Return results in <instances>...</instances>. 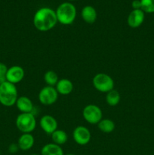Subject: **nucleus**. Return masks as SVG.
<instances>
[{
    "mask_svg": "<svg viewBox=\"0 0 154 155\" xmlns=\"http://www.w3.org/2000/svg\"><path fill=\"white\" fill-rule=\"evenodd\" d=\"M55 89L57 93L60 95H67L70 94L73 90V84L68 79H60L56 84Z\"/></svg>",
    "mask_w": 154,
    "mask_h": 155,
    "instance_id": "nucleus-15",
    "label": "nucleus"
},
{
    "mask_svg": "<svg viewBox=\"0 0 154 155\" xmlns=\"http://www.w3.org/2000/svg\"><path fill=\"white\" fill-rule=\"evenodd\" d=\"M141 10L144 13H154V0H140Z\"/></svg>",
    "mask_w": 154,
    "mask_h": 155,
    "instance_id": "nucleus-21",
    "label": "nucleus"
},
{
    "mask_svg": "<svg viewBox=\"0 0 154 155\" xmlns=\"http://www.w3.org/2000/svg\"><path fill=\"white\" fill-rule=\"evenodd\" d=\"M81 17L85 22L91 24L96 21L98 14H97L96 9L93 6L85 5L82 9Z\"/></svg>",
    "mask_w": 154,
    "mask_h": 155,
    "instance_id": "nucleus-14",
    "label": "nucleus"
},
{
    "mask_svg": "<svg viewBox=\"0 0 154 155\" xmlns=\"http://www.w3.org/2000/svg\"><path fill=\"white\" fill-rule=\"evenodd\" d=\"M67 1H75V0H67Z\"/></svg>",
    "mask_w": 154,
    "mask_h": 155,
    "instance_id": "nucleus-27",
    "label": "nucleus"
},
{
    "mask_svg": "<svg viewBox=\"0 0 154 155\" xmlns=\"http://www.w3.org/2000/svg\"><path fill=\"white\" fill-rule=\"evenodd\" d=\"M98 127L104 133H110L115 130V123L110 119H102L98 124Z\"/></svg>",
    "mask_w": 154,
    "mask_h": 155,
    "instance_id": "nucleus-18",
    "label": "nucleus"
},
{
    "mask_svg": "<svg viewBox=\"0 0 154 155\" xmlns=\"http://www.w3.org/2000/svg\"><path fill=\"white\" fill-rule=\"evenodd\" d=\"M92 84L98 92L107 93L114 88V81L108 74L100 73L93 77Z\"/></svg>",
    "mask_w": 154,
    "mask_h": 155,
    "instance_id": "nucleus-5",
    "label": "nucleus"
},
{
    "mask_svg": "<svg viewBox=\"0 0 154 155\" xmlns=\"http://www.w3.org/2000/svg\"><path fill=\"white\" fill-rule=\"evenodd\" d=\"M58 95L55 87L46 86L39 91L38 98L43 105H51L57 101Z\"/></svg>",
    "mask_w": 154,
    "mask_h": 155,
    "instance_id": "nucleus-7",
    "label": "nucleus"
},
{
    "mask_svg": "<svg viewBox=\"0 0 154 155\" xmlns=\"http://www.w3.org/2000/svg\"><path fill=\"white\" fill-rule=\"evenodd\" d=\"M51 136L53 143L60 145V146L64 145L68 140L67 133L63 130H56Z\"/></svg>",
    "mask_w": 154,
    "mask_h": 155,
    "instance_id": "nucleus-17",
    "label": "nucleus"
},
{
    "mask_svg": "<svg viewBox=\"0 0 154 155\" xmlns=\"http://www.w3.org/2000/svg\"><path fill=\"white\" fill-rule=\"evenodd\" d=\"M120 94L117 90H115L114 89L113 90L110 91L107 93L106 95V101L110 106L114 107L117 105L120 101Z\"/></svg>",
    "mask_w": 154,
    "mask_h": 155,
    "instance_id": "nucleus-19",
    "label": "nucleus"
},
{
    "mask_svg": "<svg viewBox=\"0 0 154 155\" xmlns=\"http://www.w3.org/2000/svg\"><path fill=\"white\" fill-rule=\"evenodd\" d=\"M35 143V139L31 133H22L18 141V145L21 151H27L31 149Z\"/></svg>",
    "mask_w": 154,
    "mask_h": 155,
    "instance_id": "nucleus-12",
    "label": "nucleus"
},
{
    "mask_svg": "<svg viewBox=\"0 0 154 155\" xmlns=\"http://www.w3.org/2000/svg\"><path fill=\"white\" fill-rule=\"evenodd\" d=\"M41 155H64L61 147L54 143H48L44 145L41 150Z\"/></svg>",
    "mask_w": 154,
    "mask_h": 155,
    "instance_id": "nucleus-16",
    "label": "nucleus"
},
{
    "mask_svg": "<svg viewBox=\"0 0 154 155\" xmlns=\"http://www.w3.org/2000/svg\"><path fill=\"white\" fill-rule=\"evenodd\" d=\"M30 155H39V154H30Z\"/></svg>",
    "mask_w": 154,
    "mask_h": 155,
    "instance_id": "nucleus-26",
    "label": "nucleus"
},
{
    "mask_svg": "<svg viewBox=\"0 0 154 155\" xmlns=\"http://www.w3.org/2000/svg\"><path fill=\"white\" fill-rule=\"evenodd\" d=\"M131 7L133 10H137V9H141V2L140 0H133L131 2Z\"/></svg>",
    "mask_w": 154,
    "mask_h": 155,
    "instance_id": "nucleus-24",
    "label": "nucleus"
},
{
    "mask_svg": "<svg viewBox=\"0 0 154 155\" xmlns=\"http://www.w3.org/2000/svg\"><path fill=\"white\" fill-rule=\"evenodd\" d=\"M59 80V77L57 73L54 71H48L44 74V81L47 86L55 87L56 84Z\"/></svg>",
    "mask_w": 154,
    "mask_h": 155,
    "instance_id": "nucleus-20",
    "label": "nucleus"
},
{
    "mask_svg": "<svg viewBox=\"0 0 154 155\" xmlns=\"http://www.w3.org/2000/svg\"><path fill=\"white\" fill-rule=\"evenodd\" d=\"M15 105L21 113H32L34 108L33 101L27 96L18 97Z\"/></svg>",
    "mask_w": 154,
    "mask_h": 155,
    "instance_id": "nucleus-13",
    "label": "nucleus"
},
{
    "mask_svg": "<svg viewBox=\"0 0 154 155\" xmlns=\"http://www.w3.org/2000/svg\"><path fill=\"white\" fill-rule=\"evenodd\" d=\"M39 126L41 129L46 134L51 135L56 130H57V120L49 114L44 115L39 120Z\"/></svg>",
    "mask_w": 154,
    "mask_h": 155,
    "instance_id": "nucleus-10",
    "label": "nucleus"
},
{
    "mask_svg": "<svg viewBox=\"0 0 154 155\" xmlns=\"http://www.w3.org/2000/svg\"><path fill=\"white\" fill-rule=\"evenodd\" d=\"M25 75V72L22 67L14 65L8 69L6 74V81L13 84H17L23 80Z\"/></svg>",
    "mask_w": 154,
    "mask_h": 155,
    "instance_id": "nucleus-9",
    "label": "nucleus"
},
{
    "mask_svg": "<svg viewBox=\"0 0 154 155\" xmlns=\"http://www.w3.org/2000/svg\"><path fill=\"white\" fill-rule=\"evenodd\" d=\"M57 22L63 25H70L76 18V8L71 2H63L55 11Z\"/></svg>",
    "mask_w": 154,
    "mask_h": 155,
    "instance_id": "nucleus-2",
    "label": "nucleus"
},
{
    "mask_svg": "<svg viewBox=\"0 0 154 155\" xmlns=\"http://www.w3.org/2000/svg\"><path fill=\"white\" fill-rule=\"evenodd\" d=\"M18 98V89L14 84L5 81L0 85V104L5 107H11L16 104Z\"/></svg>",
    "mask_w": 154,
    "mask_h": 155,
    "instance_id": "nucleus-3",
    "label": "nucleus"
},
{
    "mask_svg": "<svg viewBox=\"0 0 154 155\" xmlns=\"http://www.w3.org/2000/svg\"><path fill=\"white\" fill-rule=\"evenodd\" d=\"M8 67L5 64L0 62V85L6 81V74L8 71Z\"/></svg>",
    "mask_w": 154,
    "mask_h": 155,
    "instance_id": "nucleus-22",
    "label": "nucleus"
},
{
    "mask_svg": "<svg viewBox=\"0 0 154 155\" xmlns=\"http://www.w3.org/2000/svg\"><path fill=\"white\" fill-rule=\"evenodd\" d=\"M18 150H19V147H18V144L13 143L9 145L8 151L10 153H11V154H15V153L18 152Z\"/></svg>",
    "mask_w": 154,
    "mask_h": 155,
    "instance_id": "nucleus-23",
    "label": "nucleus"
},
{
    "mask_svg": "<svg viewBox=\"0 0 154 155\" xmlns=\"http://www.w3.org/2000/svg\"><path fill=\"white\" fill-rule=\"evenodd\" d=\"M82 116L85 120L90 124H98L103 119L101 109L95 104H88L83 108Z\"/></svg>",
    "mask_w": 154,
    "mask_h": 155,
    "instance_id": "nucleus-6",
    "label": "nucleus"
},
{
    "mask_svg": "<svg viewBox=\"0 0 154 155\" xmlns=\"http://www.w3.org/2000/svg\"><path fill=\"white\" fill-rule=\"evenodd\" d=\"M64 155H75L74 154H64Z\"/></svg>",
    "mask_w": 154,
    "mask_h": 155,
    "instance_id": "nucleus-25",
    "label": "nucleus"
},
{
    "mask_svg": "<svg viewBox=\"0 0 154 155\" xmlns=\"http://www.w3.org/2000/svg\"><path fill=\"white\" fill-rule=\"evenodd\" d=\"M145 19V13L141 9L132 10L127 19L128 26L131 28H137L142 25Z\"/></svg>",
    "mask_w": 154,
    "mask_h": 155,
    "instance_id": "nucleus-11",
    "label": "nucleus"
},
{
    "mask_svg": "<svg viewBox=\"0 0 154 155\" xmlns=\"http://www.w3.org/2000/svg\"><path fill=\"white\" fill-rule=\"evenodd\" d=\"M57 23L55 11L48 7L40 8L33 16V25L39 31L47 32L54 28Z\"/></svg>",
    "mask_w": 154,
    "mask_h": 155,
    "instance_id": "nucleus-1",
    "label": "nucleus"
},
{
    "mask_svg": "<svg viewBox=\"0 0 154 155\" xmlns=\"http://www.w3.org/2000/svg\"><path fill=\"white\" fill-rule=\"evenodd\" d=\"M72 138L76 144L79 145H85L91 141V135L87 127L79 126L74 129L72 132Z\"/></svg>",
    "mask_w": 154,
    "mask_h": 155,
    "instance_id": "nucleus-8",
    "label": "nucleus"
},
{
    "mask_svg": "<svg viewBox=\"0 0 154 155\" xmlns=\"http://www.w3.org/2000/svg\"><path fill=\"white\" fill-rule=\"evenodd\" d=\"M15 124L22 133H31L36 127V120L33 113H21L17 117Z\"/></svg>",
    "mask_w": 154,
    "mask_h": 155,
    "instance_id": "nucleus-4",
    "label": "nucleus"
}]
</instances>
